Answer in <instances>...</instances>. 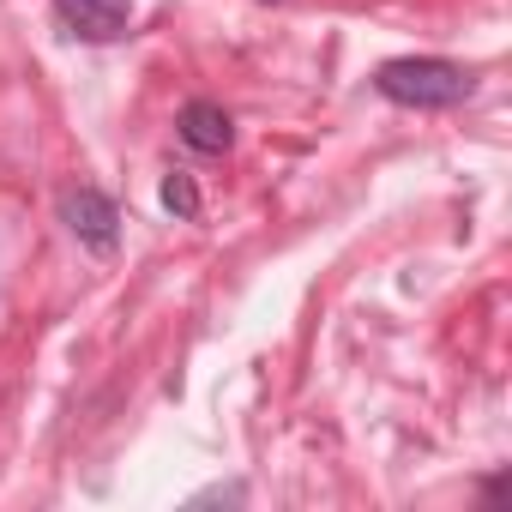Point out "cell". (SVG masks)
I'll return each mask as SVG.
<instances>
[{
  "label": "cell",
  "instance_id": "obj_1",
  "mask_svg": "<svg viewBox=\"0 0 512 512\" xmlns=\"http://www.w3.org/2000/svg\"><path fill=\"white\" fill-rule=\"evenodd\" d=\"M374 91L398 109H458L476 97V73L446 61V55H398V61H380L374 67Z\"/></svg>",
  "mask_w": 512,
  "mask_h": 512
},
{
  "label": "cell",
  "instance_id": "obj_2",
  "mask_svg": "<svg viewBox=\"0 0 512 512\" xmlns=\"http://www.w3.org/2000/svg\"><path fill=\"white\" fill-rule=\"evenodd\" d=\"M61 223L73 229L79 247L91 253H115L121 247V205L103 187H67L61 193Z\"/></svg>",
  "mask_w": 512,
  "mask_h": 512
},
{
  "label": "cell",
  "instance_id": "obj_3",
  "mask_svg": "<svg viewBox=\"0 0 512 512\" xmlns=\"http://www.w3.org/2000/svg\"><path fill=\"white\" fill-rule=\"evenodd\" d=\"M55 19L79 43H121L133 25V0H55Z\"/></svg>",
  "mask_w": 512,
  "mask_h": 512
},
{
  "label": "cell",
  "instance_id": "obj_4",
  "mask_svg": "<svg viewBox=\"0 0 512 512\" xmlns=\"http://www.w3.org/2000/svg\"><path fill=\"white\" fill-rule=\"evenodd\" d=\"M175 133H181V145H187V151H199V157H229V151H235V121H229V109H223V103H211V97L181 103Z\"/></svg>",
  "mask_w": 512,
  "mask_h": 512
},
{
  "label": "cell",
  "instance_id": "obj_5",
  "mask_svg": "<svg viewBox=\"0 0 512 512\" xmlns=\"http://www.w3.org/2000/svg\"><path fill=\"white\" fill-rule=\"evenodd\" d=\"M163 211H169L175 223H193V217L205 211V199H199V181H193L187 169H169V175H163Z\"/></svg>",
  "mask_w": 512,
  "mask_h": 512
},
{
  "label": "cell",
  "instance_id": "obj_6",
  "mask_svg": "<svg viewBox=\"0 0 512 512\" xmlns=\"http://www.w3.org/2000/svg\"><path fill=\"white\" fill-rule=\"evenodd\" d=\"M247 500V488L241 482H211V488H199L193 494V506H241Z\"/></svg>",
  "mask_w": 512,
  "mask_h": 512
}]
</instances>
